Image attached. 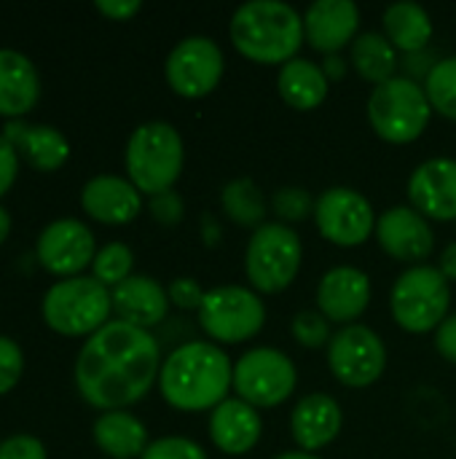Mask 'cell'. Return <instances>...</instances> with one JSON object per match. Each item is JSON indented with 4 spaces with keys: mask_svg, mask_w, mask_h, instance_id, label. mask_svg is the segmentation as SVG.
<instances>
[{
    "mask_svg": "<svg viewBox=\"0 0 456 459\" xmlns=\"http://www.w3.org/2000/svg\"><path fill=\"white\" fill-rule=\"evenodd\" d=\"M161 371V350L151 331L113 320L78 352L75 387L81 398L105 411H124L148 395Z\"/></svg>",
    "mask_w": 456,
    "mask_h": 459,
    "instance_id": "obj_1",
    "label": "cell"
},
{
    "mask_svg": "<svg viewBox=\"0 0 456 459\" xmlns=\"http://www.w3.org/2000/svg\"><path fill=\"white\" fill-rule=\"evenodd\" d=\"M159 390L177 411H212L234 390V363L212 342H185L161 363Z\"/></svg>",
    "mask_w": 456,
    "mask_h": 459,
    "instance_id": "obj_2",
    "label": "cell"
},
{
    "mask_svg": "<svg viewBox=\"0 0 456 459\" xmlns=\"http://www.w3.org/2000/svg\"><path fill=\"white\" fill-rule=\"evenodd\" d=\"M234 48L258 65H285L304 46V16L280 0L242 3L228 24Z\"/></svg>",
    "mask_w": 456,
    "mask_h": 459,
    "instance_id": "obj_3",
    "label": "cell"
},
{
    "mask_svg": "<svg viewBox=\"0 0 456 459\" xmlns=\"http://www.w3.org/2000/svg\"><path fill=\"white\" fill-rule=\"evenodd\" d=\"M185 161L180 132L167 121L140 124L126 143V172L140 194L172 191Z\"/></svg>",
    "mask_w": 456,
    "mask_h": 459,
    "instance_id": "obj_4",
    "label": "cell"
},
{
    "mask_svg": "<svg viewBox=\"0 0 456 459\" xmlns=\"http://www.w3.org/2000/svg\"><path fill=\"white\" fill-rule=\"evenodd\" d=\"M433 105L419 81L395 75L382 86H374L368 97V121L374 132L392 145H409L419 140L430 124Z\"/></svg>",
    "mask_w": 456,
    "mask_h": 459,
    "instance_id": "obj_5",
    "label": "cell"
},
{
    "mask_svg": "<svg viewBox=\"0 0 456 459\" xmlns=\"http://www.w3.org/2000/svg\"><path fill=\"white\" fill-rule=\"evenodd\" d=\"M452 282L438 266L419 264L406 269L390 293L392 320L409 333H430L449 317Z\"/></svg>",
    "mask_w": 456,
    "mask_h": 459,
    "instance_id": "obj_6",
    "label": "cell"
},
{
    "mask_svg": "<svg viewBox=\"0 0 456 459\" xmlns=\"http://www.w3.org/2000/svg\"><path fill=\"white\" fill-rule=\"evenodd\" d=\"M113 312L110 290L94 277H70L48 288L43 320L62 336H94Z\"/></svg>",
    "mask_w": 456,
    "mask_h": 459,
    "instance_id": "obj_7",
    "label": "cell"
},
{
    "mask_svg": "<svg viewBox=\"0 0 456 459\" xmlns=\"http://www.w3.org/2000/svg\"><path fill=\"white\" fill-rule=\"evenodd\" d=\"M301 237L290 226L274 221L253 231L245 253V272L253 290L274 296L293 285V280L301 272Z\"/></svg>",
    "mask_w": 456,
    "mask_h": 459,
    "instance_id": "obj_8",
    "label": "cell"
},
{
    "mask_svg": "<svg viewBox=\"0 0 456 459\" xmlns=\"http://www.w3.org/2000/svg\"><path fill=\"white\" fill-rule=\"evenodd\" d=\"M199 325L218 344H242L263 331L266 307L250 288L220 285L204 293L199 307Z\"/></svg>",
    "mask_w": 456,
    "mask_h": 459,
    "instance_id": "obj_9",
    "label": "cell"
},
{
    "mask_svg": "<svg viewBox=\"0 0 456 459\" xmlns=\"http://www.w3.org/2000/svg\"><path fill=\"white\" fill-rule=\"evenodd\" d=\"M298 385V371L293 360L274 347L247 350L234 363V390L237 398L253 409H274L285 403Z\"/></svg>",
    "mask_w": 456,
    "mask_h": 459,
    "instance_id": "obj_10",
    "label": "cell"
},
{
    "mask_svg": "<svg viewBox=\"0 0 456 459\" xmlns=\"http://www.w3.org/2000/svg\"><path fill=\"white\" fill-rule=\"evenodd\" d=\"M328 368L349 390L371 387L387 368V347L376 331L363 323L344 325L328 344Z\"/></svg>",
    "mask_w": 456,
    "mask_h": 459,
    "instance_id": "obj_11",
    "label": "cell"
},
{
    "mask_svg": "<svg viewBox=\"0 0 456 459\" xmlns=\"http://www.w3.org/2000/svg\"><path fill=\"white\" fill-rule=\"evenodd\" d=\"M223 70H226V59L220 46L204 35H191L180 40L169 51L164 65L169 89L185 100H199L215 91L223 78Z\"/></svg>",
    "mask_w": 456,
    "mask_h": 459,
    "instance_id": "obj_12",
    "label": "cell"
},
{
    "mask_svg": "<svg viewBox=\"0 0 456 459\" xmlns=\"http://www.w3.org/2000/svg\"><path fill=\"white\" fill-rule=\"evenodd\" d=\"M314 223L331 245L357 247L376 231V212L360 191L333 186L317 196Z\"/></svg>",
    "mask_w": 456,
    "mask_h": 459,
    "instance_id": "obj_13",
    "label": "cell"
},
{
    "mask_svg": "<svg viewBox=\"0 0 456 459\" xmlns=\"http://www.w3.org/2000/svg\"><path fill=\"white\" fill-rule=\"evenodd\" d=\"M38 264L56 277H78L89 264H94L97 245L86 223L75 218H62L48 223L35 245Z\"/></svg>",
    "mask_w": 456,
    "mask_h": 459,
    "instance_id": "obj_14",
    "label": "cell"
},
{
    "mask_svg": "<svg viewBox=\"0 0 456 459\" xmlns=\"http://www.w3.org/2000/svg\"><path fill=\"white\" fill-rule=\"evenodd\" d=\"M376 239L390 258L411 266L425 264V258H430L435 247L430 221L406 204L390 207L376 218Z\"/></svg>",
    "mask_w": 456,
    "mask_h": 459,
    "instance_id": "obj_15",
    "label": "cell"
},
{
    "mask_svg": "<svg viewBox=\"0 0 456 459\" xmlns=\"http://www.w3.org/2000/svg\"><path fill=\"white\" fill-rule=\"evenodd\" d=\"M411 207L427 221H456V159H427L409 178Z\"/></svg>",
    "mask_w": 456,
    "mask_h": 459,
    "instance_id": "obj_16",
    "label": "cell"
},
{
    "mask_svg": "<svg viewBox=\"0 0 456 459\" xmlns=\"http://www.w3.org/2000/svg\"><path fill=\"white\" fill-rule=\"evenodd\" d=\"M371 304V280L357 266H333L317 285V312L328 323L352 325Z\"/></svg>",
    "mask_w": 456,
    "mask_h": 459,
    "instance_id": "obj_17",
    "label": "cell"
},
{
    "mask_svg": "<svg viewBox=\"0 0 456 459\" xmlns=\"http://www.w3.org/2000/svg\"><path fill=\"white\" fill-rule=\"evenodd\" d=\"M360 27V8L352 0H317L304 13L306 43L331 56L352 46Z\"/></svg>",
    "mask_w": 456,
    "mask_h": 459,
    "instance_id": "obj_18",
    "label": "cell"
},
{
    "mask_svg": "<svg viewBox=\"0 0 456 459\" xmlns=\"http://www.w3.org/2000/svg\"><path fill=\"white\" fill-rule=\"evenodd\" d=\"M341 428H344V411L339 401L325 393H312L301 398L290 414L293 441L306 455L320 452L328 444H333Z\"/></svg>",
    "mask_w": 456,
    "mask_h": 459,
    "instance_id": "obj_19",
    "label": "cell"
},
{
    "mask_svg": "<svg viewBox=\"0 0 456 459\" xmlns=\"http://www.w3.org/2000/svg\"><path fill=\"white\" fill-rule=\"evenodd\" d=\"M263 420L261 411L239 398L223 401L218 409L210 411V438L218 452L228 457H242L261 444Z\"/></svg>",
    "mask_w": 456,
    "mask_h": 459,
    "instance_id": "obj_20",
    "label": "cell"
},
{
    "mask_svg": "<svg viewBox=\"0 0 456 459\" xmlns=\"http://www.w3.org/2000/svg\"><path fill=\"white\" fill-rule=\"evenodd\" d=\"M81 207L99 223L124 226L132 223L142 210V194L132 186V180L116 175H97L81 191Z\"/></svg>",
    "mask_w": 456,
    "mask_h": 459,
    "instance_id": "obj_21",
    "label": "cell"
},
{
    "mask_svg": "<svg viewBox=\"0 0 456 459\" xmlns=\"http://www.w3.org/2000/svg\"><path fill=\"white\" fill-rule=\"evenodd\" d=\"M110 299H113V312L121 323H129L145 331L164 323L169 312L167 288L145 274H132L129 280L116 285L110 290Z\"/></svg>",
    "mask_w": 456,
    "mask_h": 459,
    "instance_id": "obj_22",
    "label": "cell"
},
{
    "mask_svg": "<svg viewBox=\"0 0 456 459\" xmlns=\"http://www.w3.org/2000/svg\"><path fill=\"white\" fill-rule=\"evenodd\" d=\"M3 137L16 148V153L24 156V161L38 172H54L59 169L70 156L67 137L48 126V124H27L22 118H13L5 124Z\"/></svg>",
    "mask_w": 456,
    "mask_h": 459,
    "instance_id": "obj_23",
    "label": "cell"
},
{
    "mask_svg": "<svg viewBox=\"0 0 456 459\" xmlns=\"http://www.w3.org/2000/svg\"><path fill=\"white\" fill-rule=\"evenodd\" d=\"M40 97V78L35 65L11 48H0V116L22 118Z\"/></svg>",
    "mask_w": 456,
    "mask_h": 459,
    "instance_id": "obj_24",
    "label": "cell"
},
{
    "mask_svg": "<svg viewBox=\"0 0 456 459\" xmlns=\"http://www.w3.org/2000/svg\"><path fill=\"white\" fill-rule=\"evenodd\" d=\"M328 75L323 67L312 59L296 56L280 67L277 75V89L280 97L293 108V110H314L325 102L328 97Z\"/></svg>",
    "mask_w": 456,
    "mask_h": 459,
    "instance_id": "obj_25",
    "label": "cell"
},
{
    "mask_svg": "<svg viewBox=\"0 0 456 459\" xmlns=\"http://www.w3.org/2000/svg\"><path fill=\"white\" fill-rule=\"evenodd\" d=\"M94 444L110 459L142 457L148 449V430L129 411H105L94 422Z\"/></svg>",
    "mask_w": 456,
    "mask_h": 459,
    "instance_id": "obj_26",
    "label": "cell"
},
{
    "mask_svg": "<svg viewBox=\"0 0 456 459\" xmlns=\"http://www.w3.org/2000/svg\"><path fill=\"white\" fill-rule=\"evenodd\" d=\"M387 40L400 48L403 54L427 51V43L433 40V19L430 13L411 0H400L384 8L382 16Z\"/></svg>",
    "mask_w": 456,
    "mask_h": 459,
    "instance_id": "obj_27",
    "label": "cell"
},
{
    "mask_svg": "<svg viewBox=\"0 0 456 459\" xmlns=\"http://www.w3.org/2000/svg\"><path fill=\"white\" fill-rule=\"evenodd\" d=\"M349 62L357 70V75L374 86H382L390 78H395V70L400 67L398 48L387 40L384 32L357 35L355 43L349 46Z\"/></svg>",
    "mask_w": 456,
    "mask_h": 459,
    "instance_id": "obj_28",
    "label": "cell"
},
{
    "mask_svg": "<svg viewBox=\"0 0 456 459\" xmlns=\"http://www.w3.org/2000/svg\"><path fill=\"white\" fill-rule=\"evenodd\" d=\"M226 218L242 229H261L266 223V196L253 178H234L220 191Z\"/></svg>",
    "mask_w": 456,
    "mask_h": 459,
    "instance_id": "obj_29",
    "label": "cell"
},
{
    "mask_svg": "<svg viewBox=\"0 0 456 459\" xmlns=\"http://www.w3.org/2000/svg\"><path fill=\"white\" fill-rule=\"evenodd\" d=\"M425 91L433 110L456 121V56L435 62V67L425 78Z\"/></svg>",
    "mask_w": 456,
    "mask_h": 459,
    "instance_id": "obj_30",
    "label": "cell"
},
{
    "mask_svg": "<svg viewBox=\"0 0 456 459\" xmlns=\"http://www.w3.org/2000/svg\"><path fill=\"white\" fill-rule=\"evenodd\" d=\"M132 266H134V253L124 245V242H110L105 245L97 255H94V280H99L105 288H116L124 280L132 277Z\"/></svg>",
    "mask_w": 456,
    "mask_h": 459,
    "instance_id": "obj_31",
    "label": "cell"
},
{
    "mask_svg": "<svg viewBox=\"0 0 456 459\" xmlns=\"http://www.w3.org/2000/svg\"><path fill=\"white\" fill-rule=\"evenodd\" d=\"M314 202L317 199H312V194L298 186H285L271 194V210L285 226L314 218Z\"/></svg>",
    "mask_w": 456,
    "mask_h": 459,
    "instance_id": "obj_32",
    "label": "cell"
},
{
    "mask_svg": "<svg viewBox=\"0 0 456 459\" xmlns=\"http://www.w3.org/2000/svg\"><path fill=\"white\" fill-rule=\"evenodd\" d=\"M290 333L293 339L306 347V350H323L331 344V323L320 315V312H312V309H304L293 317L290 323Z\"/></svg>",
    "mask_w": 456,
    "mask_h": 459,
    "instance_id": "obj_33",
    "label": "cell"
},
{
    "mask_svg": "<svg viewBox=\"0 0 456 459\" xmlns=\"http://www.w3.org/2000/svg\"><path fill=\"white\" fill-rule=\"evenodd\" d=\"M140 459H207V452L191 438L167 436V438L148 444V449L142 452Z\"/></svg>",
    "mask_w": 456,
    "mask_h": 459,
    "instance_id": "obj_34",
    "label": "cell"
},
{
    "mask_svg": "<svg viewBox=\"0 0 456 459\" xmlns=\"http://www.w3.org/2000/svg\"><path fill=\"white\" fill-rule=\"evenodd\" d=\"M22 368H24V358H22L19 344L8 336H0V395L16 387Z\"/></svg>",
    "mask_w": 456,
    "mask_h": 459,
    "instance_id": "obj_35",
    "label": "cell"
},
{
    "mask_svg": "<svg viewBox=\"0 0 456 459\" xmlns=\"http://www.w3.org/2000/svg\"><path fill=\"white\" fill-rule=\"evenodd\" d=\"M148 210H151V218L156 223H161V226H177L185 218V202H183V196L175 188L151 196Z\"/></svg>",
    "mask_w": 456,
    "mask_h": 459,
    "instance_id": "obj_36",
    "label": "cell"
},
{
    "mask_svg": "<svg viewBox=\"0 0 456 459\" xmlns=\"http://www.w3.org/2000/svg\"><path fill=\"white\" fill-rule=\"evenodd\" d=\"M204 293H207V290H202L199 282L191 280V277H177V280H172L169 288H167L169 304H175L177 309H185V312H188V309H196V312H199V307H202V301H204Z\"/></svg>",
    "mask_w": 456,
    "mask_h": 459,
    "instance_id": "obj_37",
    "label": "cell"
},
{
    "mask_svg": "<svg viewBox=\"0 0 456 459\" xmlns=\"http://www.w3.org/2000/svg\"><path fill=\"white\" fill-rule=\"evenodd\" d=\"M0 459H46V449L35 436H11L0 444Z\"/></svg>",
    "mask_w": 456,
    "mask_h": 459,
    "instance_id": "obj_38",
    "label": "cell"
},
{
    "mask_svg": "<svg viewBox=\"0 0 456 459\" xmlns=\"http://www.w3.org/2000/svg\"><path fill=\"white\" fill-rule=\"evenodd\" d=\"M16 167H19V153L16 148L0 134V196L8 194V188L16 180Z\"/></svg>",
    "mask_w": 456,
    "mask_h": 459,
    "instance_id": "obj_39",
    "label": "cell"
},
{
    "mask_svg": "<svg viewBox=\"0 0 456 459\" xmlns=\"http://www.w3.org/2000/svg\"><path fill=\"white\" fill-rule=\"evenodd\" d=\"M435 350L443 360L456 366V315H449L435 331Z\"/></svg>",
    "mask_w": 456,
    "mask_h": 459,
    "instance_id": "obj_40",
    "label": "cell"
},
{
    "mask_svg": "<svg viewBox=\"0 0 456 459\" xmlns=\"http://www.w3.org/2000/svg\"><path fill=\"white\" fill-rule=\"evenodd\" d=\"M94 8L113 22H126L142 8V3L140 0H97Z\"/></svg>",
    "mask_w": 456,
    "mask_h": 459,
    "instance_id": "obj_41",
    "label": "cell"
},
{
    "mask_svg": "<svg viewBox=\"0 0 456 459\" xmlns=\"http://www.w3.org/2000/svg\"><path fill=\"white\" fill-rule=\"evenodd\" d=\"M403 67H406V78H411V81H417V75H430V70L435 67V62H433V56H430V51H417V54H406V59H403Z\"/></svg>",
    "mask_w": 456,
    "mask_h": 459,
    "instance_id": "obj_42",
    "label": "cell"
},
{
    "mask_svg": "<svg viewBox=\"0 0 456 459\" xmlns=\"http://www.w3.org/2000/svg\"><path fill=\"white\" fill-rule=\"evenodd\" d=\"M323 67V73L328 75V81H341L344 75H347V59H341L339 54H331V56H325V62L320 65Z\"/></svg>",
    "mask_w": 456,
    "mask_h": 459,
    "instance_id": "obj_43",
    "label": "cell"
},
{
    "mask_svg": "<svg viewBox=\"0 0 456 459\" xmlns=\"http://www.w3.org/2000/svg\"><path fill=\"white\" fill-rule=\"evenodd\" d=\"M441 274L449 280V282H456V242L446 245V250L441 253V264H438Z\"/></svg>",
    "mask_w": 456,
    "mask_h": 459,
    "instance_id": "obj_44",
    "label": "cell"
},
{
    "mask_svg": "<svg viewBox=\"0 0 456 459\" xmlns=\"http://www.w3.org/2000/svg\"><path fill=\"white\" fill-rule=\"evenodd\" d=\"M11 234V215L5 207H0V245L5 242V237Z\"/></svg>",
    "mask_w": 456,
    "mask_h": 459,
    "instance_id": "obj_45",
    "label": "cell"
},
{
    "mask_svg": "<svg viewBox=\"0 0 456 459\" xmlns=\"http://www.w3.org/2000/svg\"><path fill=\"white\" fill-rule=\"evenodd\" d=\"M274 459H320L317 455H306V452H285V455H280V457Z\"/></svg>",
    "mask_w": 456,
    "mask_h": 459,
    "instance_id": "obj_46",
    "label": "cell"
}]
</instances>
